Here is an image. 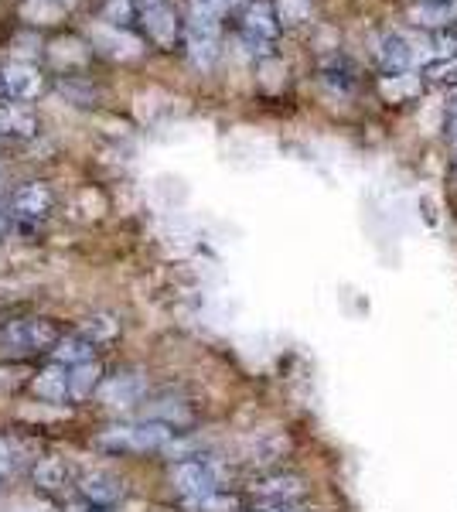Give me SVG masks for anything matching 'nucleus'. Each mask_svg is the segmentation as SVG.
I'll return each instance as SVG.
<instances>
[{
  "label": "nucleus",
  "mask_w": 457,
  "mask_h": 512,
  "mask_svg": "<svg viewBox=\"0 0 457 512\" xmlns=\"http://www.w3.org/2000/svg\"><path fill=\"white\" fill-rule=\"evenodd\" d=\"M79 335L89 338V342H93L96 349H99L103 342H113V338L120 335V321H116L113 315H89L79 325Z\"/></svg>",
  "instance_id": "obj_19"
},
{
  "label": "nucleus",
  "mask_w": 457,
  "mask_h": 512,
  "mask_svg": "<svg viewBox=\"0 0 457 512\" xmlns=\"http://www.w3.org/2000/svg\"><path fill=\"white\" fill-rule=\"evenodd\" d=\"M52 359L58 362V366H82V362H93L96 359V345L89 342V338H82L79 332L65 335L62 342L55 345Z\"/></svg>",
  "instance_id": "obj_15"
},
{
  "label": "nucleus",
  "mask_w": 457,
  "mask_h": 512,
  "mask_svg": "<svg viewBox=\"0 0 457 512\" xmlns=\"http://www.w3.org/2000/svg\"><path fill=\"white\" fill-rule=\"evenodd\" d=\"M48 4H55V7H72L76 0H48Z\"/></svg>",
  "instance_id": "obj_30"
},
{
  "label": "nucleus",
  "mask_w": 457,
  "mask_h": 512,
  "mask_svg": "<svg viewBox=\"0 0 457 512\" xmlns=\"http://www.w3.org/2000/svg\"><path fill=\"white\" fill-rule=\"evenodd\" d=\"M379 59L389 72H393V76H400V72L413 69V62H417V48H413L403 35H386L379 45Z\"/></svg>",
  "instance_id": "obj_13"
},
{
  "label": "nucleus",
  "mask_w": 457,
  "mask_h": 512,
  "mask_svg": "<svg viewBox=\"0 0 457 512\" xmlns=\"http://www.w3.org/2000/svg\"><path fill=\"white\" fill-rule=\"evenodd\" d=\"M58 342H62V332L48 318H11L0 325V359L52 355Z\"/></svg>",
  "instance_id": "obj_1"
},
{
  "label": "nucleus",
  "mask_w": 457,
  "mask_h": 512,
  "mask_svg": "<svg viewBox=\"0 0 457 512\" xmlns=\"http://www.w3.org/2000/svg\"><path fill=\"white\" fill-rule=\"evenodd\" d=\"M171 485L174 492H181L188 502H198L205 495L222 492V472L212 465L209 458H181L171 468Z\"/></svg>",
  "instance_id": "obj_3"
},
{
  "label": "nucleus",
  "mask_w": 457,
  "mask_h": 512,
  "mask_svg": "<svg viewBox=\"0 0 457 512\" xmlns=\"http://www.w3.org/2000/svg\"><path fill=\"white\" fill-rule=\"evenodd\" d=\"M174 434L178 431L157 424V420H137V424H116L110 431H103L99 444L113 451H168Z\"/></svg>",
  "instance_id": "obj_2"
},
{
  "label": "nucleus",
  "mask_w": 457,
  "mask_h": 512,
  "mask_svg": "<svg viewBox=\"0 0 457 512\" xmlns=\"http://www.w3.org/2000/svg\"><path fill=\"white\" fill-rule=\"evenodd\" d=\"M0 478H4V475H0Z\"/></svg>",
  "instance_id": "obj_33"
},
{
  "label": "nucleus",
  "mask_w": 457,
  "mask_h": 512,
  "mask_svg": "<svg viewBox=\"0 0 457 512\" xmlns=\"http://www.w3.org/2000/svg\"><path fill=\"white\" fill-rule=\"evenodd\" d=\"M246 38L256 41V45H263V41H270L273 35H277V18H273V11L267 4H253L246 14Z\"/></svg>",
  "instance_id": "obj_17"
},
{
  "label": "nucleus",
  "mask_w": 457,
  "mask_h": 512,
  "mask_svg": "<svg viewBox=\"0 0 457 512\" xmlns=\"http://www.w3.org/2000/svg\"><path fill=\"white\" fill-rule=\"evenodd\" d=\"M99 386H103V366H99L96 359L82 362V366H72V400H86Z\"/></svg>",
  "instance_id": "obj_18"
},
{
  "label": "nucleus",
  "mask_w": 457,
  "mask_h": 512,
  "mask_svg": "<svg viewBox=\"0 0 457 512\" xmlns=\"http://www.w3.org/2000/svg\"><path fill=\"white\" fill-rule=\"evenodd\" d=\"M35 482H38V489H45V492H58L65 482H69V468L62 465V461H41V465L35 468Z\"/></svg>",
  "instance_id": "obj_20"
},
{
  "label": "nucleus",
  "mask_w": 457,
  "mask_h": 512,
  "mask_svg": "<svg viewBox=\"0 0 457 512\" xmlns=\"http://www.w3.org/2000/svg\"><path fill=\"white\" fill-rule=\"evenodd\" d=\"M41 86H45V79H41V72L28 62H7L4 69H0V96L4 99H14V103L35 99L41 93Z\"/></svg>",
  "instance_id": "obj_6"
},
{
  "label": "nucleus",
  "mask_w": 457,
  "mask_h": 512,
  "mask_svg": "<svg viewBox=\"0 0 457 512\" xmlns=\"http://www.w3.org/2000/svg\"><path fill=\"white\" fill-rule=\"evenodd\" d=\"M451 147L457 151V117H454V123H451Z\"/></svg>",
  "instance_id": "obj_29"
},
{
  "label": "nucleus",
  "mask_w": 457,
  "mask_h": 512,
  "mask_svg": "<svg viewBox=\"0 0 457 512\" xmlns=\"http://www.w3.org/2000/svg\"><path fill=\"white\" fill-rule=\"evenodd\" d=\"M31 393L45 403H72V369L58 366V362L45 366L31 379Z\"/></svg>",
  "instance_id": "obj_8"
},
{
  "label": "nucleus",
  "mask_w": 457,
  "mask_h": 512,
  "mask_svg": "<svg viewBox=\"0 0 457 512\" xmlns=\"http://www.w3.org/2000/svg\"><path fill=\"white\" fill-rule=\"evenodd\" d=\"M7 229H11V219H7V216H4V212H0V236H4V233H7Z\"/></svg>",
  "instance_id": "obj_28"
},
{
  "label": "nucleus",
  "mask_w": 457,
  "mask_h": 512,
  "mask_svg": "<svg viewBox=\"0 0 457 512\" xmlns=\"http://www.w3.org/2000/svg\"><path fill=\"white\" fill-rule=\"evenodd\" d=\"M86 38L99 55H106V59H113V62H130L144 55V41L137 35H130V31H123L120 24H106V21L89 24Z\"/></svg>",
  "instance_id": "obj_4"
},
{
  "label": "nucleus",
  "mask_w": 457,
  "mask_h": 512,
  "mask_svg": "<svg viewBox=\"0 0 457 512\" xmlns=\"http://www.w3.org/2000/svg\"><path fill=\"white\" fill-rule=\"evenodd\" d=\"M79 492L89 506H113L123 495V482L110 472H89L79 478Z\"/></svg>",
  "instance_id": "obj_11"
},
{
  "label": "nucleus",
  "mask_w": 457,
  "mask_h": 512,
  "mask_svg": "<svg viewBox=\"0 0 457 512\" xmlns=\"http://www.w3.org/2000/svg\"><path fill=\"white\" fill-rule=\"evenodd\" d=\"M11 209H14V216H18V219L38 222V219H45L48 212H52V192H48L45 185H38V181H31V185H24V188L14 192Z\"/></svg>",
  "instance_id": "obj_10"
},
{
  "label": "nucleus",
  "mask_w": 457,
  "mask_h": 512,
  "mask_svg": "<svg viewBox=\"0 0 457 512\" xmlns=\"http://www.w3.org/2000/svg\"><path fill=\"white\" fill-rule=\"evenodd\" d=\"M35 113L24 110L18 103H4L0 106V134L4 137H31L35 134Z\"/></svg>",
  "instance_id": "obj_16"
},
{
  "label": "nucleus",
  "mask_w": 457,
  "mask_h": 512,
  "mask_svg": "<svg viewBox=\"0 0 457 512\" xmlns=\"http://www.w3.org/2000/svg\"><path fill=\"white\" fill-rule=\"evenodd\" d=\"M410 21L417 28H447L457 21V0H420L410 7Z\"/></svg>",
  "instance_id": "obj_12"
},
{
  "label": "nucleus",
  "mask_w": 457,
  "mask_h": 512,
  "mask_svg": "<svg viewBox=\"0 0 457 512\" xmlns=\"http://www.w3.org/2000/svg\"><path fill=\"white\" fill-rule=\"evenodd\" d=\"M147 396V379L140 373H123V376H110L103 386H99V400L113 410H127L140 403Z\"/></svg>",
  "instance_id": "obj_7"
},
{
  "label": "nucleus",
  "mask_w": 457,
  "mask_h": 512,
  "mask_svg": "<svg viewBox=\"0 0 457 512\" xmlns=\"http://www.w3.org/2000/svg\"><path fill=\"white\" fill-rule=\"evenodd\" d=\"M82 512H110V506H86Z\"/></svg>",
  "instance_id": "obj_31"
},
{
  "label": "nucleus",
  "mask_w": 457,
  "mask_h": 512,
  "mask_svg": "<svg viewBox=\"0 0 457 512\" xmlns=\"http://www.w3.org/2000/svg\"><path fill=\"white\" fill-rule=\"evenodd\" d=\"M253 495L260 499V506H280V509H294L297 502L307 499V485L301 475H290V472H280V475H267L263 482H256Z\"/></svg>",
  "instance_id": "obj_5"
},
{
  "label": "nucleus",
  "mask_w": 457,
  "mask_h": 512,
  "mask_svg": "<svg viewBox=\"0 0 457 512\" xmlns=\"http://www.w3.org/2000/svg\"><path fill=\"white\" fill-rule=\"evenodd\" d=\"M314 7L311 0H277V21L284 24H304L311 21Z\"/></svg>",
  "instance_id": "obj_23"
},
{
  "label": "nucleus",
  "mask_w": 457,
  "mask_h": 512,
  "mask_svg": "<svg viewBox=\"0 0 457 512\" xmlns=\"http://www.w3.org/2000/svg\"><path fill=\"white\" fill-rule=\"evenodd\" d=\"M86 59H89V48H82V41H76V38H62L52 45L55 65H82Z\"/></svg>",
  "instance_id": "obj_22"
},
{
  "label": "nucleus",
  "mask_w": 457,
  "mask_h": 512,
  "mask_svg": "<svg viewBox=\"0 0 457 512\" xmlns=\"http://www.w3.org/2000/svg\"><path fill=\"white\" fill-rule=\"evenodd\" d=\"M144 28L147 35H151L157 45L171 48L174 38H178V18H174V11L168 4H151L144 11Z\"/></svg>",
  "instance_id": "obj_14"
},
{
  "label": "nucleus",
  "mask_w": 457,
  "mask_h": 512,
  "mask_svg": "<svg viewBox=\"0 0 457 512\" xmlns=\"http://www.w3.org/2000/svg\"><path fill=\"white\" fill-rule=\"evenodd\" d=\"M420 93V79L410 76V72H400V76H386L382 79V96L400 103L406 96H417Z\"/></svg>",
  "instance_id": "obj_21"
},
{
  "label": "nucleus",
  "mask_w": 457,
  "mask_h": 512,
  "mask_svg": "<svg viewBox=\"0 0 457 512\" xmlns=\"http://www.w3.org/2000/svg\"><path fill=\"white\" fill-rule=\"evenodd\" d=\"M24 465V448L11 437H0V475H14Z\"/></svg>",
  "instance_id": "obj_24"
},
{
  "label": "nucleus",
  "mask_w": 457,
  "mask_h": 512,
  "mask_svg": "<svg viewBox=\"0 0 457 512\" xmlns=\"http://www.w3.org/2000/svg\"><path fill=\"white\" fill-rule=\"evenodd\" d=\"M144 420H157L171 431H181V427L195 424V410L181 396H157V400L144 403Z\"/></svg>",
  "instance_id": "obj_9"
},
{
  "label": "nucleus",
  "mask_w": 457,
  "mask_h": 512,
  "mask_svg": "<svg viewBox=\"0 0 457 512\" xmlns=\"http://www.w3.org/2000/svg\"><path fill=\"white\" fill-rule=\"evenodd\" d=\"M253 512H297V509H280V506H260V509H253Z\"/></svg>",
  "instance_id": "obj_27"
},
{
  "label": "nucleus",
  "mask_w": 457,
  "mask_h": 512,
  "mask_svg": "<svg viewBox=\"0 0 457 512\" xmlns=\"http://www.w3.org/2000/svg\"><path fill=\"white\" fill-rule=\"evenodd\" d=\"M130 18V0H110L106 4V24H116V21H127Z\"/></svg>",
  "instance_id": "obj_26"
},
{
  "label": "nucleus",
  "mask_w": 457,
  "mask_h": 512,
  "mask_svg": "<svg viewBox=\"0 0 457 512\" xmlns=\"http://www.w3.org/2000/svg\"><path fill=\"white\" fill-rule=\"evenodd\" d=\"M451 110H457V89H454V93H451Z\"/></svg>",
  "instance_id": "obj_32"
},
{
  "label": "nucleus",
  "mask_w": 457,
  "mask_h": 512,
  "mask_svg": "<svg viewBox=\"0 0 457 512\" xmlns=\"http://www.w3.org/2000/svg\"><path fill=\"white\" fill-rule=\"evenodd\" d=\"M21 14H24L28 21H35V24H52V21L58 18V14H62V7L48 4V0H28Z\"/></svg>",
  "instance_id": "obj_25"
}]
</instances>
